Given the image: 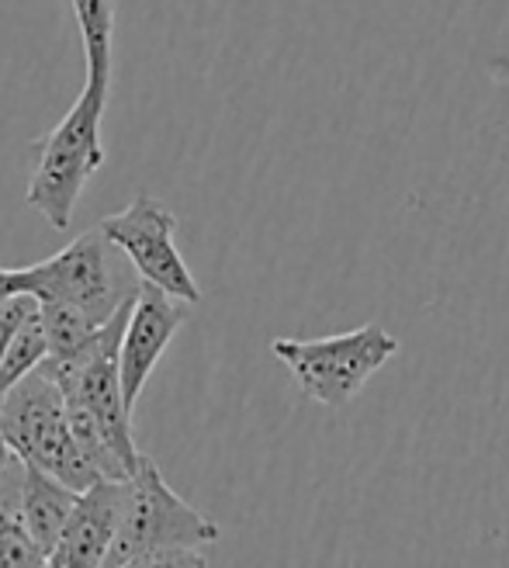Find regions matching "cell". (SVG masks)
<instances>
[{"label":"cell","instance_id":"1","mask_svg":"<svg viewBox=\"0 0 509 568\" xmlns=\"http://www.w3.org/2000/svg\"><path fill=\"white\" fill-rule=\"evenodd\" d=\"M222 537L218 524L181 499L160 468L139 454L125 475V503L104 565H208L202 548Z\"/></svg>","mask_w":509,"mask_h":568},{"label":"cell","instance_id":"2","mask_svg":"<svg viewBox=\"0 0 509 568\" xmlns=\"http://www.w3.org/2000/svg\"><path fill=\"white\" fill-rule=\"evenodd\" d=\"M108 104L104 83L88 80L80 98L67 111V119L55 125L45 139L35 142L39 160L28 181L24 202L35 209L52 230H67L73 222V209L83 187L101 170L104 146H101V115Z\"/></svg>","mask_w":509,"mask_h":568},{"label":"cell","instance_id":"3","mask_svg":"<svg viewBox=\"0 0 509 568\" xmlns=\"http://www.w3.org/2000/svg\"><path fill=\"white\" fill-rule=\"evenodd\" d=\"M399 351L403 344L381 323H364L357 329L319 339H271V354L288 367L305 399L326 409L350 406L360 388Z\"/></svg>","mask_w":509,"mask_h":568},{"label":"cell","instance_id":"4","mask_svg":"<svg viewBox=\"0 0 509 568\" xmlns=\"http://www.w3.org/2000/svg\"><path fill=\"white\" fill-rule=\"evenodd\" d=\"M0 437L24 465L45 468L77 493L101 478L70 437L63 392L42 372L24 375L0 395Z\"/></svg>","mask_w":509,"mask_h":568},{"label":"cell","instance_id":"5","mask_svg":"<svg viewBox=\"0 0 509 568\" xmlns=\"http://www.w3.org/2000/svg\"><path fill=\"white\" fill-rule=\"evenodd\" d=\"M28 295L35 302H63L80 308L94 323H104L125 298L135 295L139 274L119 264V250L101 230L77 236L70 246L52 253L49 261L24 267Z\"/></svg>","mask_w":509,"mask_h":568},{"label":"cell","instance_id":"6","mask_svg":"<svg viewBox=\"0 0 509 568\" xmlns=\"http://www.w3.org/2000/svg\"><path fill=\"white\" fill-rule=\"evenodd\" d=\"M98 230L132 264L139 281H150L163 288L170 298H181L187 305L202 302L194 274L187 271L181 250H177V215L170 212L160 197L139 194L125 212L101 219Z\"/></svg>","mask_w":509,"mask_h":568},{"label":"cell","instance_id":"7","mask_svg":"<svg viewBox=\"0 0 509 568\" xmlns=\"http://www.w3.org/2000/svg\"><path fill=\"white\" fill-rule=\"evenodd\" d=\"M187 320H191L187 302L170 298L150 281H139L125 326H122V339H119V385H122V399L129 409H135L156 361L163 357L166 344Z\"/></svg>","mask_w":509,"mask_h":568},{"label":"cell","instance_id":"8","mask_svg":"<svg viewBox=\"0 0 509 568\" xmlns=\"http://www.w3.org/2000/svg\"><path fill=\"white\" fill-rule=\"evenodd\" d=\"M122 503H125V478H98L94 486L80 489L60 530V541L45 555V565L55 568L104 565L122 520Z\"/></svg>","mask_w":509,"mask_h":568},{"label":"cell","instance_id":"9","mask_svg":"<svg viewBox=\"0 0 509 568\" xmlns=\"http://www.w3.org/2000/svg\"><path fill=\"white\" fill-rule=\"evenodd\" d=\"M73 503H77V489L63 486V481L49 475L45 468H35V465L24 468L14 509H18L28 537H32L35 548L42 551V561L52 551V545L60 541V530L70 517Z\"/></svg>","mask_w":509,"mask_h":568},{"label":"cell","instance_id":"10","mask_svg":"<svg viewBox=\"0 0 509 568\" xmlns=\"http://www.w3.org/2000/svg\"><path fill=\"white\" fill-rule=\"evenodd\" d=\"M73 21L88 60V80L111 88V67H115V0H70Z\"/></svg>","mask_w":509,"mask_h":568},{"label":"cell","instance_id":"11","mask_svg":"<svg viewBox=\"0 0 509 568\" xmlns=\"http://www.w3.org/2000/svg\"><path fill=\"white\" fill-rule=\"evenodd\" d=\"M49 357V339L39 320V305H32L21 316V323L14 326L4 357H0V395H4L11 385H18L24 375H32L35 367Z\"/></svg>","mask_w":509,"mask_h":568},{"label":"cell","instance_id":"12","mask_svg":"<svg viewBox=\"0 0 509 568\" xmlns=\"http://www.w3.org/2000/svg\"><path fill=\"white\" fill-rule=\"evenodd\" d=\"M39 305V320L49 339V354L52 357H70L91 339V333L101 326L91 316H83L80 308L63 305V302H35ZM111 320V316H108Z\"/></svg>","mask_w":509,"mask_h":568},{"label":"cell","instance_id":"13","mask_svg":"<svg viewBox=\"0 0 509 568\" xmlns=\"http://www.w3.org/2000/svg\"><path fill=\"white\" fill-rule=\"evenodd\" d=\"M0 565H45L42 551L28 537L18 509L0 499Z\"/></svg>","mask_w":509,"mask_h":568},{"label":"cell","instance_id":"14","mask_svg":"<svg viewBox=\"0 0 509 568\" xmlns=\"http://www.w3.org/2000/svg\"><path fill=\"white\" fill-rule=\"evenodd\" d=\"M35 305L32 295H18V298H8V302H0V357H4V347H8V339L14 333V326L21 323V316L28 308Z\"/></svg>","mask_w":509,"mask_h":568},{"label":"cell","instance_id":"15","mask_svg":"<svg viewBox=\"0 0 509 568\" xmlns=\"http://www.w3.org/2000/svg\"><path fill=\"white\" fill-rule=\"evenodd\" d=\"M18 295H28V274H24V267H18V271L0 267V302L18 298Z\"/></svg>","mask_w":509,"mask_h":568}]
</instances>
